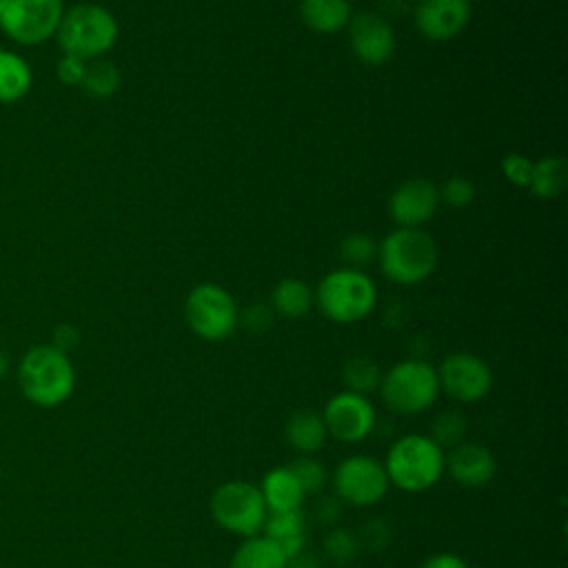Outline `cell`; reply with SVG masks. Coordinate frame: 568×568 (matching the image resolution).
<instances>
[{
	"label": "cell",
	"mask_w": 568,
	"mask_h": 568,
	"mask_svg": "<svg viewBox=\"0 0 568 568\" xmlns=\"http://www.w3.org/2000/svg\"><path fill=\"white\" fill-rule=\"evenodd\" d=\"M439 189L424 178L402 182L388 197V215L402 229H422L439 206Z\"/></svg>",
	"instance_id": "cell-14"
},
{
	"label": "cell",
	"mask_w": 568,
	"mask_h": 568,
	"mask_svg": "<svg viewBox=\"0 0 568 568\" xmlns=\"http://www.w3.org/2000/svg\"><path fill=\"white\" fill-rule=\"evenodd\" d=\"M388 481L408 493L435 486L444 473V450L426 435L399 437L386 453Z\"/></svg>",
	"instance_id": "cell-4"
},
{
	"label": "cell",
	"mask_w": 568,
	"mask_h": 568,
	"mask_svg": "<svg viewBox=\"0 0 568 568\" xmlns=\"http://www.w3.org/2000/svg\"><path fill=\"white\" fill-rule=\"evenodd\" d=\"M211 515L224 530L246 539L262 530L268 510L257 486L233 479L211 495Z\"/></svg>",
	"instance_id": "cell-9"
},
{
	"label": "cell",
	"mask_w": 568,
	"mask_h": 568,
	"mask_svg": "<svg viewBox=\"0 0 568 568\" xmlns=\"http://www.w3.org/2000/svg\"><path fill=\"white\" fill-rule=\"evenodd\" d=\"M16 375L22 395L40 408L64 404L75 388V368L69 355L53 344L31 346L20 357Z\"/></svg>",
	"instance_id": "cell-1"
},
{
	"label": "cell",
	"mask_w": 568,
	"mask_h": 568,
	"mask_svg": "<svg viewBox=\"0 0 568 568\" xmlns=\"http://www.w3.org/2000/svg\"><path fill=\"white\" fill-rule=\"evenodd\" d=\"M288 468L293 470L295 479L300 481L304 495H320L326 488V484H328L326 468L317 459H313L308 455L297 457Z\"/></svg>",
	"instance_id": "cell-29"
},
{
	"label": "cell",
	"mask_w": 568,
	"mask_h": 568,
	"mask_svg": "<svg viewBox=\"0 0 568 568\" xmlns=\"http://www.w3.org/2000/svg\"><path fill=\"white\" fill-rule=\"evenodd\" d=\"M464 433H466V419L462 413L457 410H446L439 413L433 422V442L444 450V448H453L457 444L464 442Z\"/></svg>",
	"instance_id": "cell-28"
},
{
	"label": "cell",
	"mask_w": 568,
	"mask_h": 568,
	"mask_svg": "<svg viewBox=\"0 0 568 568\" xmlns=\"http://www.w3.org/2000/svg\"><path fill=\"white\" fill-rule=\"evenodd\" d=\"M260 495L266 504L268 513H286V510H300L304 501V490L300 481L295 479L293 470L286 466L273 468L262 477V484L257 486Z\"/></svg>",
	"instance_id": "cell-17"
},
{
	"label": "cell",
	"mask_w": 568,
	"mask_h": 568,
	"mask_svg": "<svg viewBox=\"0 0 568 568\" xmlns=\"http://www.w3.org/2000/svg\"><path fill=\"white\" fill-rule=\"evenodd\" d=\"M437 244L424 229L397 226L377 244L382 273L395 284H419L437 266Z\"/></svg>",
	"instance_id": "cell-3"
},
{
	"label": "cell",
	"mask_w": 568,
	"mask_h": 568,
	"mask_svg": "<svg viewBox=\"0 0 568 568\" xmlns=\"http://www.w3.org/2000/svg\"><path fill=\"white\" fill-rule=\"evenodd\" d=\"M377 302V288L364 271L337 268L324 275L315 291V304L324 317L337 324L364 320Z\"/></svg>",
	"instance_id": "cell-5"
},
{
	"label": "cell",
	"mask_w": 568,
	"mask_h": 568,
	"mask_svg": "<svg viewBox=\"0 0 568 568\" xmlns=\"http://www.w3.org/2000/svg\"><path fill=\"white\" fill-rule=\"evenodd\" d=\"M78 342H80V333H78L75 326H71V324H60V326H55V331H53V342H51V344H53L58 351H62V353L69 355V351H73V348L78 346Z\"/></svg>",
	"instance_id": "cell-36"
},
{
	"label": "cell",
	"mask_w": 568,
	"mask_h": 568,
	"mask_svg": "<svg viewBox=\"0 0 568 568\" xmlns=\"http://www.w3.org/2000/svg\"><path fill=\"white\" fill-rule=\"evenodd\" d=\"M244 322V326L253 333H262L268 331L273 324V308L266 304H253L244 311V315L240 317Z\"/></svg>",
	"instance_id": "cell-34"
},
{
	"label": "cell",
	"mask_w": 568,
	"mask_h": 568,
	"mask_svg": "<svg viewBox=\"0 0 568 568\" xmlns=\"http://www.w3.org/2000/svg\"><path fill=\"white\" fill-rule=\"evenodd\" d=\"M184 317L197 337L206 342H220L235 331L240 311L226 288L220 284H200L186 295Z\"/></svg>",
	"instance_id": "cell-8"
},
{
	"label": "cell",
	"mask_w": 568,
	"mask_h": 568,
	"mask_svg": "<svg viewBox=\"0 0 568 568\" xmlns=\"http://www.w3.org/2000/svg\"><path fill=\"white\" fill-rule=\"evenodd\" d=\"M0 473H2V470H0Z\"/></svg>",
	"instance_id": "cell-40"
},
{
	"label": "cell",
	"mask_w": 568,
	"mask_h": 568,
	"mask_svg": "<svg viewBox=\"0 0 568 568\" xmlns=\"http://www.w3.org/2000/svg\"><path fill=\"white\" fill-rule=\"evenodd\" d=\"M417 31L433 40L444 42L459 36L470 20V0H419L413 9Z\"/></svg>",
	"instance_id": "cell-15"
},
{
	"label": "cell",
	"mask_w": 568,
	"mask_h": 568,
	"mask_svg": "<svg viewBox=\"0 0 568 568\" xmlns=\"http://www.w3.org/2000/svg\"><path fill=\"white\" fill-rule=\"evenodd\" d=\"M286 561L288 557L275 541L266 535H253L237 546L231 568H286Z\"/></svg>",
	"instance_id": "cell-23"
},
{
	"label": "cell",
	"mask_w": 568,
	"mask_h": 568,
	"mask_svg": "<svg viewBox=\"0 0 568 568\" xmlns=\"http://www.w3.org/2000/svg\"><path fill=\"white\" fill-rule=\"evenodd\" d=\"M568 162L561 155H546L532 164V178L528 189L544 200H555L566 191Z\"/></svg>",
	"instance_id": "cell-24"
},
{
	"label": "cell",
	"mask_w": 568,
	"mask_h": 568,
	"mask_svg": "<svg viewBox=\"0 0 568 568\" xmlns=\"http://www.w3.org/2000/svg\"><path fill=\"white\" fill-rule=\"evenodd\" d=\"M342 379L346 384V390L357 395H368L379 386L382 373L373 357L368 355H353L344 362Z\"/></svg>",
	"instance_id": "cell-26"
},
{
	"label": "cell",
	"mask_w": 568,
	"mask_h": 568,
	"mask_svg": "<svg viewBox=\"0 0 568 568\" xmlns=\"http://www.w3.org/2000/svg\"><path fill=\"white\" fill-rule=\"evenodd\" d=\"M348 29V44L355 58L368 67H382L386 64L395 53V33L388 20H384L379 13H355Z\"/></svg>",
	"instance_id": "cell-13"
},
{
	"label": "cell",
	"mask_w": 568,
	"mask_h": 568,
	"mask_svg": "<svg viewBox=\"0 0 568 568\" xmlns=\"http://www.w3.org/2000/svg\"><path fill=\"white\" fill-rule=\"evenodd\" d=\"M315 304V293L311 291V286L297 277H284L275 284L273 293H271V308L273 313L288 317V320H297L304 317Z\"/></svg>",
	"instance_id": "cell-22"
},
{
	"label": "cell",
	"mask_w": 568,
	"mask_h": 568,
	"mask_svg": "<svg viewBox=\"0 0 568 568\" xmlns=\"http://www.w3.org/2000/svg\"><path fill=\"white\" fill-rule=\"evenodd\" d=\"M339 513H342V501L335 495H322L313 506V515L322 524H335L339 519Z\"/></svg>",
	"instance_id": "cell-35"
},
{
	"label": "cell",
	"mask_w": 568,
	"mask_h": 568,
	"mask_svg": "<svg viewBox=\"0 0 568 568\" xmlns=\"http://www.w3.org/2000/svg\"><path fill=\"white\" fill-rule=\"evenodd\" d=\"M284 435H286L291 448H295L302 455H311V453L320 450L328 437L322 415L315 410H308V408H300L286 419Z\"/></svg>",
	"instance_id": "cell-21"
},
{
	"label": "cell",
	"mask_w": 568,
	"mask_h": 568,
	"mask_svg": "<svg viewBox=\"0 0 568 568\" xmlns=\"http://www.w3.org/2000/svg\"><path fill=\"white\" fill-rule=\"evenodd\" d=\"M379 395L384 404L402 415H417L433 406L439 393L437 371L422 359H404L382 373Z\"/></svg>",
	"instance_id": "cell-6"
},
{
	"label": "cell",
	"mask_w": 568,
	"mask_h": 568,
	"mask_svg": "<svg viewBox=\"0 0 568 568\" xmlns=\"http://www.w3.org/2000/svg\"><path fill=\"white\" fill-rule=\"evenodd\" d=\"M55 40L64 55H73L84 62L104 58L118 40V20L102 4L78 2L73 7H64Z\"/></svg>",
	"instance_id": "cell-2"
},
{
	"label": "cell",
	"mask_w": 568,
	"mask_h": 568,
	"mask_svg": "<svg viewBox=\"0 0 568 568\" xmlns=\"http://www.w3.org/2000/svg\"><path fill=\"white\" fill-rule=\"evenodd\" d=\"M120 82H122L120 69L106 58H95L87 62L80 87L93 98H109L120 89Z\"/></svg>",
	"instance_id": "cell-25"
},
{
	"label": "cell",
	"mask_w": 568,
	"mask_h": 568,
	"mask_svg": "<svg viewBox=\"0 0 568 568\" xmlns=\"http://www.w3.org/2000/svg\"><path fill=\"white\" fill-rule=\"evenodd\" d=\"M439 388L457 402L470 404L488 395L493 386V373L488 364L473 353H450L444 357L437 371Z\"/></svg>",
	"instance_id": "cell-12"
},
{
	"label": "cell",
	"mask_w": 568,
	"mask_h": 568,
	"mask_svg": "<svg viewBox=\"0 0 568 568\" xmlns=\"http://www.w3.org/2000/svg\"><path fill=\"white\" fill-rule=\"evenodd\" d=\"M300 18L306 29L320 36H331L342 29L353 18L348 0H302Z\"/></svg>",
	"instance_id": "cell-18"
},
{
	"label": "cell",
	"mask_w": 568,
	"mask_h": 568,
	"mask_svg": "<svg viewBox=\"0 0 568 568\" xmlns=\"http://www.w3.org/2000/svg\"><path fill=\"white\" fill-rule=\"evenodd\" d=\"M422 568H468V564L453 552H437V555H430L422 564Z\"/></svg>",
	"instance_id": "cell-37"
},
{
	"label": "cell",
	"mask_w": 568,
	"mask_h": 568,
	"mask_svg": "<svg viewBox=\"0 0 568 568\" xmlns=\"http://www.w3.org/2000/svg\"><path fill=\"white\" fill-rule=\"evenodd\" d=\"M286 568H322V561H320L313 552L302 550V552H297V555L288 557Z\"/></svg>",
	"instance_id": "cell-38"
},
{
	"label": "cell",
	"mask_w": 568,
	"mask_h": 568,
	"mask_svg": "<svg viewBox=\"0 0 568 568\" xmlns=\"http://www.w3.org/2000/svg\"><path fill=\"white\" fill-rule=\"evenodd\" d=\"M357 535L348 528H333L324 539V552L335 564H348L357 555Z\"/></svg>",
	"instance_id": "cell-30"
},
{
	"label": "cell",
	"mask_w": 568,
	"mask_h": 568,
	"mask_svg": "<svg viewBox=\"0 0 568 568\" xmlns=\"http://www.w3.org/2000/svg\"><path fill=\"white\" fill-rule=\"evenodd\" d=\"M84 67H87L84 60L62 53V58H60L58 64H55V75H58V80H60L62 84H67V87H80L82 75H84Z\"/></svg>",
	"instance_id": "cell-33"
},
{
	"label": "cell",
	"mask_w": 568,
	"mask_h": 568,
	"mask_svg": "<svg viewBox=\"0 0 568 568\" xmlns=\"http://www.w3.org/2000/svg\"><path fill=\"white\" fill-rule=\"evenodd\" d=\"M264 535L275 541L286 557H293L302 550H306L308 528L306 517L302 510H286V513H268L262 526Z\"/></svg>",
	"instance_id": "cell-19"
},
{
	"label": "cell",
	"mask_w": 568,
	"mask_h": 568,
	"mask_svg": "<svg viewBox=\"0 0 568 568\" xmlns=\"http://www.w3.org/2000/svg\"><path fill=\"white\" fill-rule=\"evenodd\" d=\"M33 87V69L13 49L0 47V104H16L29 95Z\"/></svg>",
	"instance_id": "cell-20"
},
{
	"label": "cell",
	"mask_w": 568,
	"mask_h": 568,
	"mask_svg": "<svg viewBox=\"0 0 568 568\" xmlns=\"http://www.w3.org/2000/svg\"><path fill=\"white\" fill-rule=\"evenodd\" d=\"M62 0H0V31L16 44L38 47L55 38Z\"/></svg>",
	"instance_id": "cell-7"
},
{
	"label": "cell",
	"mask_w": 568,
	"mask_h": 568,
	"mask_svg": "<svg viewBox=\"0 0 568 568\" xmlns=\"http://www.w3.org/2000/svg\"><path fill=\"white\" fill-rule=\"evenodd\" d=\"M475 184L464 175L448 178L439 189V200H444L450 209H466L475 200Z\"/></svg>",
	"instance_id": "cell-31"
},
{
	"label": "cell",
	"mask_w": 568,
	"mask_h": 568,
	"mask_svg": "<svg viewBox=\"0 0 568 568\" xmlns=\"http://www.w3.org/2000/svg\"><path fill=\"white\" fill-rule=\"evenodd\" d=\"M390 481L384 468V462L371 455H351L333 473L335 497L353 506H373L377 504Z\"/></svg>",
	"instance_id": "cell-10"
},
{
	"label": "cell",
	"mask_w": 568,
	"mask_h": 568,
	"mask_svg": "<svg viewBox=\"0 0 568 568\" xmlns=\"http://www.w3.org/2000/svg\"><path fill=\"white\" fill-rule=\"evenodd\" d=\"M339 257L346 264L344 268L362 271L377 257V244L368 233H362V231L348 233L339 244Z\"/></svg>",
	"instance_id": "cell-27"
},
{
	"label": "cell",
	"mask_w": 568,
	"mask_h": 568,
	"mask_svg": "<svg viewBox=\"0 0 568 568\" xmlns=\"http://www.w3.org/2000/svg\"><path fill=\"white\" fill-rule=\"evenodd\" d=\"M532 160L526 158L524 153H517V151H510L504 155L501 160V173L504 178L515 184V186H526L530 184V178H532Z\"/></svg>",
	"instance_id": "cell-32"
},
{
	"label": "cell",
	"mask_w": 568,
	"mask_h": 568,
	"mask_svg": "<svg viewBox=\"0 0 568 568\" xmlns=\"http://www.w3.org/2000/svg\"><path fill=\"white\" fill-rule=\"evenodd\" d=\"M322 419L331 437L342 444H355L373 433L375 408L366 395L342 390L326 402Z\"/></svg>",
	"instance_id": "cell-11"
},
{
	"label": "cell",
	"mask_w": 568,
	"mask_h": 568,
	"mask_svg": "<svg viewBox=\"0 0 568 568\" xmlns=\"http://www.w3.org/2000/svg\"><path fill=\"white\" fill-rule=\"evenodd\" d=\"M444 468H448L450 477L459 486L479 488L495 477L497 462L486 446L462 442L453 446L450 453L444 457Z\"/></svg>",
	"instance_id": "cell-16"
},
{
	"label": "cell",
	"mask_w": 568,
	"mask_h": 568,
	"mask_svg": "<svg viewBox=\"0 0 568 568\" xmlns=\"http://www.w3.org/2000/svg\"><path fill=\"white\" fill-rule=\"evenodd\" d=\"M7 371H9V357H7V353L0 348V379H4Z\"/></svg>",
	"instance_id": "cell-39"
}]
</instances>
